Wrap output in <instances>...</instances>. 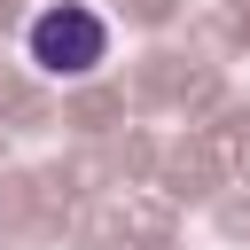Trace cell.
Listing matches in <instances>:
<instances>
[{"label":"cell","mask_w":250,"mask_h":250,"mask_svg":"<svg viewBox=\"0 0 250 250\" xmlns=\"http://www.w3.org/2000/svg\"><path fill=\"white\" fill-rule=\"evenodd\" d=\"M23 62L39 70V78H94L102 62H109V23L86 8V0H47L39 16H31V31H23Z\"/></svg>","instance_id":"6da1fadb"}]
</instances>
